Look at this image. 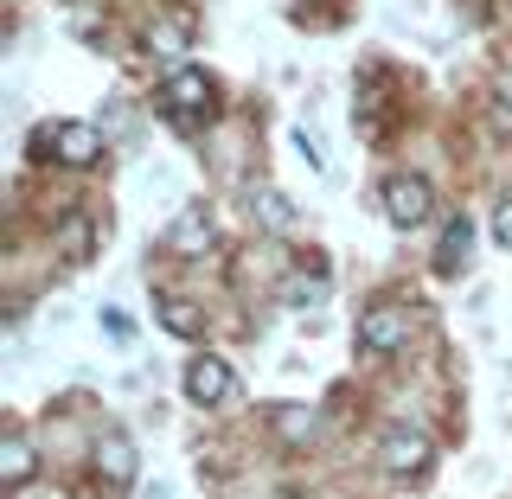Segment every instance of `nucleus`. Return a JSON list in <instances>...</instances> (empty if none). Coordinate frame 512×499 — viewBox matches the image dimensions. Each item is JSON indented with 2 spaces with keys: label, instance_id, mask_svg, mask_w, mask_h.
Returning a JSON list of instances; mask_svg holds the SVG:
<instances>
[{
  "label": "nucleus",
  "instance_id": "obj_1",
  "mask_svg": "<svg viewBox=\"0 0 512 499\" xmlns=\"http://www.w3.org/2000/svg\"><path fill=\"white\" fill-rule=\"evenodd\" d=\"M160 103H167L173 122H205L212 116V77L199 64H173L167 84H160Z\"/></svg>",
  "mask_w": 512,
  "mask_h": 499
},
{
  "label": "nucleus",
  "instance_id": "obj_2",
  "mask_svg": "<svg viewBox=\"0 0 512 499\" xmlns=\"http://www.w3.org/2000/svg\"><path fill=\"white\" fill-rule=\"evenodd\" d=\"M429 212H436V192H429L423 173H391V180H384V218H391L397 231L429 224Z\"/></svg>",
  "mask_w": 512,
  "mask_h": 499
},
{
  "label": "nucleus",
  "instance_id": "obj_3",
  "mask_svg": "<svg viewBox=\"0 0 512 499\" xmlns=\"http://www.w3.org/2000/svg\"><path fill=\"white\" fill-rule=\"evenodd\" d=\"M39 148H52L64 167H96V160H103V135H96L90 122H58V128L39 135Z\"/></svg>",
  "mask_w": 512,
  "mask_h": 499
},
{
  "label": "nucleus",
  "instance_id": "obj_4",
  "mask_svg": "<svg viewBox=\"0 0 512 499\" xmlns=\"http://www.w3.org/2000/svg\"><path fill=\"white\" fill-rule=\"evenodd\" d=\"M410 346V308H372L359 314V352H372V359H384V352Z\"/></svg>",
  "mask_w": 512,
  "mask_h": 499
},
{
  "label": "nucleus",
  "instance_id": "obj_5",
  "mask_svg": "<svg viewBox=\"0 0 512 499\" xmlns=\"http://www.w3.org/2000/svg\"><path fill=\"white\" fill-rule=\"evenodd\" d=\"M378 468L384 474H423L429 468V436L410 429V423H397L391 436H384V448H378Z\"/></svg>",
  "mask_w": 512,
  "mask_h": 499
},
{
  "label": "nucleus",
  "instance_id": "obj_6",
  "mask_svg": "<svg viewBox=\"0 0 512 499\" xmlns=\"http://www.w3.org/2000/svg\"><path fill=\"white\" fill-rule=\"evenodd\" d=\"M186 397H192V404H205V410L224 404V397H231V365L212 359V352H205V359H192L186 365Z\"/></svg>",
  "mask_w": 512,
  "mask_h": 499
},
{
  "label": "nucleus",
  "instance_id": "obj_7",
  "mask_svg": "<svg viewBox=\"0 0 512 499\" xmlns=\"http://www.w3.org/2000/svg\"><path fill=\"white\" fill-rule=\"evenodd\" d=\"M212 244H218V224H212V212H205V205H192V212L173 218L167 250H180V256H205Z\"/></svg>",
  "mask_w": 512,
  "mask_h": 499
},
{
  "label": "nucleus",
  "instance_id": "obj_8",
  "mask_svg": "<svg viewBox=\"0 0 512 499\" xmlns=\"http://www.w3.org/2000/svg\"><path fill=\"white\" fill-rule=\"evenodd\" d=\"M96 237H103V218H96V212H71L64 231H58V256H64V263H90Z\"/></svg>",
  "mask_w": 512,
  "mask_h": 499
},
{
  "label": "nucleus",
  "instance_id": "obj_9",
  "mask_svg": "<svg viewBox=\"0 0 512 499\" xmlns=\"http://www.w3.org/2000/svg\"><path fill=\"white\" fill-rule=\"evenodd\" d=\"M96 468L109 474V487H135V442H128L122 429H109V436L96 442Z\"/></svg>",
  "mask_w": 512,
  "mask_h": 499
},
{
  "label": "nucleus",
  "instance_id": "obj_10",
  "mask_svg": "<svg viewBox=\"0 0 512 499\" xmlns=\"http://www.w3.org/2000/svg\"><path fill=\"white\" fill-rule=\"evenodd\" d=\"M468 244H474V224L468 218H448L442 224V244H436V269H442V276H455V269L468 263Z\"/></svg>",
  "mask_w": 512,
  "mask_h": 499
},
{
  "label": "nucleus",
  "instance_id": "obj_11",
  "mask_svg": "<svg viewBox=\"0 0 512 499\" xmlns=\"http://www.w3.org/2000/svg\"><path fill=\"white\" fill-rule=\"evenodd\" d=\"M148 45H154V52H167V58H180L186 45H192V13H186V7H173L167 20H154V32H148Z\"/></svg>",
  "mask_w": 512,
  "mask_h": 499
},
{
  "label": "nucleus",
  "instance_id": "obj_12",
  "mask_svg": "<svg viewBox=\"0 0 512 499\" xmlns=\"http://www.w3.org/2000/svg\"><path fill=\"white\" fill-rule=\"evenodd\" d=\"M250 218L263 224V231H288V224H295V205L269 186H250Z\"/></svg>",
  "mask_w": 512,
  "mask_h": 499
},
{
  "label": "nucleus",
  "instance_id": "obj_13",
  "mask_svg": "<svg viewBox=\"0 0 512 499\" xmlns=\"http://www.w3.org/2000/svg\"><path fill=\"white\" fill-rule=\"evenodd\" d=\"M269 429H276L282 442H314L320 436V423H314V410H301V404H282V410H269Z\"/></svg>",
  "mask_w": 512,
  "mask_h": 499
},
{
  "label": "nucleus",
  "instance_id": "obj_14",
  "mask_svg": "<svg viewBox=\"0 0 512 499\" xmlns=\"http://www.w3.org/2000/svg\"><path fill=\"white\" fill-rule=\"evenodd\" d=\"M282 301L288 308H320V301H327V276H320V269H295V276L282 282Z\"/></svg>",
  "mask_w": 512,
  "mask_h": 499
},
{
  "label": "nucleus",
  "instance_id": "obj_15",
  "mask_svg": "<svg viewBox=\"0 0 512 499\" xmlns=\"http://www.w3.org/2000/svg\"><path fill=\"white\" fill-rule=\"evenodd\" d=\"M0 474H7V487H26L32 480V442L20 436V429H13L7 448H0Z\"/></svg>",
  "mask_w": 512,
  "mask_h": 499
},
{
  "label": "nucleus",
  "instance_id": "obj_16",
  "mask_svg": "<svg viewBox=\"0 0 512 499\" xmlns=\"http://www.w3.org/2000/svg\"><path fill=\"white\" fill-rule=\"evenodd\" d=\"M160 320H167V333H180V340H199L205 333V314L192 308V301H160Z\"/></svg>",
  "mask_w": 512,
  "mask_h": 499
},
{
  "label": "nucleus",
  "instance_id": "obj_17",
  "mask_svg": "<svg viewBox=\"0 0 512 499\" xmlns=\"http://www.w3.org/2000/svg\"><path fill=\"white\" fill-rule=\"evenodd\" d=\"M493 244H500V250H512V199L500 205V212H493Z\"/></svg>",
  "mask_w": 512,
  "mask_h": 499
}]
</instances>
